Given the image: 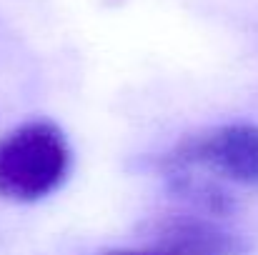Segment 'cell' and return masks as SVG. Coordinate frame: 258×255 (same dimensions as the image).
<instances>
[{
    "label": "cell",
    "mask_w": 258,
    "mask_h": 255,
    "mask_svg": "<svg viewBox=\"0 0 258 255\" xmlns=\"http://www.w3.org/2000/svg\"><path fill=\"white\" fill-rule=\"evenodd\" d=\"M71 148L53 123H25L0 138V198L30 203L60 188Z\"/></svg>",
    "instance_id": "cell-1"
},
{
    "label": "cell",
    "mask_w": 258,
    "mask_h": 255,
    "mask_svg": "<svg viewBox=\"0 0 258 255\" xmlns=\"http://www.w3.org/2000/svg\"><path fill=\"white\" fill-rule=\"evenodd\" d=\"M175 168H203L238 185H258V125H221L185 138L171 153Z\"/></svg>",
    "instance_id": "cell-2"
},
{
    "label": "cell",
    "mask_w": 258,
    "mask_h": 255,
    "mask_svg": "<svg viewBox=\"0 0 258 255\" xmlns=\"http://www.w3.org/2000/svg\"><path fill=\"white\" fill-rule=\"evenodd\" d=\"M105 255H161L158 250H138V253H131V250H118V253H105Z\"/></svg>",
    "instance_id": "cell-3"
}]
</instances>
